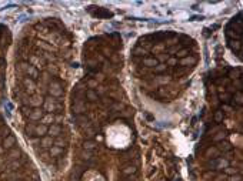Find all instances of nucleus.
<instances>
[{"mask_svg":"<svg viewBox=\"0 0 243 181\" xmlns=\"http://www.w3.org/2000/svg\"><path fill=\"white\" fill-rule=\"evenodd\" d=\"M17 67H19V70H23L24 73L29 76L30 79H37V76H39V71H37V69L34 67L33 64H29V63H19L17 64Z\"/></svg>","mask_w":243,"mask_h":181,"instance_id":"obj_1","label":"nucleus"},{"mask_svg":"<svg viewBox=\"0 0 243 181\" xmlns=\"http://www.w3.org/2000/svg\"><path fill=\"white\" fill-rule=\"evenodd\" d=\"M212 165L215 167V170H223V168L229 167V161L223 157H216L212 163H210V167H212Z\"/></svg>","mask_w":243,"mask_h":181,"instance_id":"obj_2","label":"nucleus"},{"mask_svg":"<svg viewBox=\"0 0 243 181\" xmlns=\"http://www.w3.org/2000/svg\"><path fill=\"white\" fill-rule=\"evenodd\" d=\"M16 145V137L12 134H9L7 137L3 138V141H2V147L4 148V150H12V148Z\"/></svg>","mask_w":243,"mask_h":181,"instance_id":"obj_3","label":"nucleus"},{"mask_svg":"<svg viewBox=\"0 0 243 181\" xmlns=\"http://www.w3.org/2000/svg\"><path fill=\"white\" fill-rule=\"evenodd\" d=\"M50 94H52V97H60L62 94H63V90H62V86L59 83H52L50 84Z\"/></svg>","mask_w":243,"mask_h":181,"instance_id":"obj_4","label":"nucleus"},{"mask_svg":"<svg viewBox=\"0 0 243 181\" xmlns=\"http://www.w3.org/2000/svg\"><path fill=\"white\" fill-rule=\"evenodd\" d=\"M56 103H57V100H54V98H46V100L43 101V106H44V110L49 111V113H52V111L56 110Z\"/></svg>","mask_w":243,"mask_h":181,"instance_id":"obj_5","label":"nucleus"},{"mask_svg":"<svg viewBox=\"0 0 243 181\" xmlns=\"http://www.w3.org/2000/svg\"><path fill=\"white\" fill-rule=\"evenodd\" d=\"M47 124H37L36 127H34V136H37V137H44V134H47Z\"/></svg>","mask_w":243,"mask_h":181,"instance_id":"obj_6","label":"nucleus"},{"mask_svg":"<svg viewBox=\"0 0 243 181\" xmlns=\"http://www.w3.org/2000/svg\"><path fill=\"white\" fill-rule=\"evenodd\" d=\"M29 118H30L32 121H37V120H40V118H43V110H42V108H34V110H32L30 114H29Z\"/></svg>","mask_w":243,"mask_h":181,"instance_id":"obj_7","label":"nucleus"},{"mask_svg":"<svg viewBox=\"0 0 243 181\" xmlns=\"http://www.w3.org/2000/svg\"><path fill=\"white\" fill-rule=\"evenodd\" d=\"M40 144H42V147H44V148H50L54 145V140L50 136H44V137H42Z\"/></svg>","mask_w":243,"mask_h":181,"instance_id":"obj_8","label":"nucleus"},{"mask_svg":"<svg viewBox=\"0 0 243 181\" xmlns=\"http://www.w3.org/2000/svg\"><path fill=\"white\" fill-rule=\"evenodd\" d=\"M143 64H145L146 67H153L155 69L159 64V61H157V59H155V57H146V59H143Z\"/></svg>","mask_w":243,"mask_h":181,"instance_id":"obj_9","label":"nucleus"},{"mask_svg":"<svg viewBox=\"0 0 243 181\" xmlns=\"http://www.w3.org/2000/svg\"><path fill=\"white\" fill-rule=\"evenodd\" d=\"M60 131H62V127L59 124H52L50 127H49L47 133L50 134V137H54V136H59V134H60Z\"/></svg>","mask_w":243,"mask_h":181,"instance_id":"obj_10","label":"nucleus"},{"mask_svg":"<svg viewBox=\"0 0 243 181\" xmlns=\"http://www.w3.org/2000/svg\"><path fill=\"white\" fill-rule=\"evenodd\" d=\"M19 155H20V148L13 147L10 151H9V154H7V158L13 161V160H17V158H19Z\"/></svg>","mask_w":243,"mask_h":181,"instance_id":"obj_11","label":"nucleus"},{"mask_svg":"<svg viewBox=\"0 0 243 181\" xmlns=\"http://www.w3.org/2000/svg\"><path fill=\"white\" fill-rule=\"evenodd\" d=\"M136 171H137L136 165H126V167L121 170V173H123L125 175H132V174H135Z\"/></svg>","mask_w":243,"mask_h":181,"instance_id":"obj_12","label":"nucleus"},{"mask_svg":"<svg viewBox=\"0 0 243 181\" xmlns=\"http://www.w3.org/2000/svg\"><path fill=\"white\" fill-rule=\"evenodd\" d=\"M86 97H87L90 101H96L99 98V96H97V93H96L93 88H89V90L86 91Z\"/></svg>","mask_w":243,"mask_h":181,"instance_id":"obj_13","label":"nucleus"},{"mask_svg":"<svg viewBox=\"0 0 243 181\" xmlns=\"http://www.w3.org/2000/svg\"><path fill=\"white\" fill-rule=\"evenodd\" d=\"M196 63V57H185V59H182V60H180V64H183V66H187V64H195Z\"/></svg>","mask_w":243,"mask_h":181,"instance_id":"obj_14","label":"nucleus"},{"mask_svg":"<svg viewBox=\"0 0 243 181\" xmlns=\"http://www.w3.org/2000/svg\"><path fill=\"white\" fill-rule=\"evenodd\" d=\"M43 104V98H33L32 101H29V106L34 108H40V106Z\"/></svg>","mask_w":243,"mask_h":181,"instance_id":"obj_15","label":"nucleus"},{"mask_svg":"<svg viewBox=\"0 0 243 181\" xmlns=\"http://www.w3.org/2000/svg\"><path fill=\"white\" fill-rule=\"evenodd\" d=\"M23 84H24V87L30 88V90H33V88H34V80H33V79H30V77H26V79H24Z\"/></svg>","mask_w":243,"mask_h":181,"instance_id":"obj_16","label":"nucleus"},{"mask_svg":"<svg viewBox=\"0 0 243 181\" xmlns=\"http://www.w3.org/2000/svg\"><path fill=\"white\" fill-rule=\"evenodd\" d=\"M34 127L36 126L32 124V123H29V124L26 126V128H24V131H26V134L29 136V137H32V136H34Z\"/></svg>","mask_w":243,"mask_h":181,"instance_id":"obj_17","label":"nucleus"},{"mask_svg":"<svg viewBox=\"0 0 243 181\" xmlns=\"http://www.w3.org/2000/svg\"><path fill=\"white\" fill-rule=\"evenodd\" d=\"M19 167H20V163H19L17 160H13V161H10V164L7 165V170H10V171H16Z\"/></svg>","mask_w":243,"mask_h":181,"instance_id":"obj_18","label":"nucleus"},{"mask_svg":"<svg viewBox=\"0 0 243 181\" xmlns=\"http://www.w3.org/2000/svg\"><path fill=\"white\" fill-rule=\"evenodd\" d=\"M239 173V170L237 168H235V167H226L225 168V174L227 175V177H230V175H235V174H237Z\"/></svg>","mask_w":243,"mask_h":181,"instance_id":"obj_19","label":"nucleus"},{"mask_svg":"<svg viewBox=\"0 0 243 181\" xmlns=\"http://www.w3.org/2000/svg\"><path fill=\"white\" fill-rule=\"evenodd\" d=\"M63 153V148L60 147H56V145H53V147H50V154L52 155H59Z\"/></svg>","mask_w":243,"mask_h":181,"instance_id":"obj_20","label":"nucleus"},{"mask_svg":"<svg viewBox=\"0 0 243 181\" xmlns=\"http://www.w3.org/2000/svg\"><path fill=\"white\" fill-rule=\"evenodd\" d=\"M217 154H219V148L217 147H212V148H209V150L206 151L207 157H210V155H217Z\"/></svg>","mask_w":243,"mask_h":181,"instance_id":"obj_21","label":"nucleus"},{"mask_svg":"<svg viewBox=\"0 0 243 181\" xmlns=\"http://www.w3.org/2000/svg\"><path fill=\"white\" fill-rule=\"evenodd\" d=\"M83 147H85L86 151H90V150H93V148L96 147V144L93 143V141H85V145H83Z\"/></svg>","mask_w":243,"mask_h":181,"instance_id":"obj_22","label":"nucleus"},{"mask_svg":"<svg viewBox=\"0 0 243 181\" xmlns=\"http://www.w3.org/2000/svg\"><path fill=\"white\" fill-rule=\"evenodd\" d=\"M176 56H177V57H182V59H185V57L189 56V50H187V49H183V50L177 51V53H176Z\"/></svg>","mask_w":243,"mask_h":181,"instance_id":"obj_23","label":"nucleus"},{"mask_svg":"<svg viewBox=\"0 0 243 181\" xmlns=\"http://www.w3.org/2000/svg\"><path fill=\"white\" fill-rule=\"evenodd\" d=\"M235 100H236L237 104H242L243 103V96H242V91H237L236 96H235Z\"/></svg>","mask_w":243,"mask_h":181,"instance_id":"obj_24","label":"nucleus"},{"mask_svg":"<svg viewBox=\"0 0 243 181\" xmlns=\"http://www.w3.org/2000/svg\"><path fill=\"white\" fill-rule=\"evenodd\" d=\"M227 181H242V175L240 174L230 175V177H227Z\"/></svg>","mask_w":243,"mask_h":181,"instance_id":"obj_25","label":"nucleus"},{"mask_svg":"<svg viewBox=\"0 0 243 181\" xmlns=\"http://www.w3.org/2000/svg\"><path fill=\"white\" fill-rule=\"evenodd\" d=\"M215 120H216V123H220V121L223 120V111H216V114H215Z\"/></svg>","mask_w":243,"mask_h":181,"instance_id":"obj_26","label":"nucleus"},{"mask_svg":"<svg viewBox=\"0 0 243 181\" xmlns=\"http://www.w3.org/2000/svg\"><path fill=\"white\" fill-rule=\"evenodd\" d=\"M165 70H166V64H157L155 67L156 73H162V71H165Z\"/></svg>","mask_w":243,"mask_h":181,"instance_id":"obj_27","label":"nucleus"},{"mask_svg":"<svg viewBox=\"0 0 243 181\" xmlns=\"http://www.w3.org/2000/svg\"><path fill=\"white\" fill-rule=\"evenodd\" d=\"M213 181H227V175L226 174H217L216 178Z\"/></svg>","mask_w":243,"mask_h":181,"instance_id":"obj_28","label":"nucleus"},{"mask_svg":"<svg viewBox=\"0 0 243 181\" xmlns=\"http://www.w3.org/2000/svg\"><path fill=\"white\" fill-rule=\"evenodd\" d=\"M22 111H23V114H24V116H29V114H30V107H23V108H22Z\"/></svg>","mask_w":243,"mask_h":181,"instance_id":"obj_29","label":"nucleus"},{"mask_svg":"<svg viewBox=\"0 0 243 181\" xmlns=\"http://www.w3.org/2000/svg\"><path fill=\"white\" fill-rule=\"evenodd\" d=\"M222 138H225V134H223V133H219V136H216L213 140H215V141H220Z\"/></svg>","mask_w":243,"mask_h":181,"instance_id":"obj_30","label":"nucleus"},{"mask_svg":"<svg viewBox=\"0 0 243 181\" xmlns=\"http://www.w3.org/2000/svg\"><path fill=\"white\" fill-rule=\"evenodd\" d=\"M167 64H172V66H173V64H177V60H176L175 57H172V59L167 60Z\"/></svg>","mask_w":243,"mask_h":181,"instance_id":"obj_31","label":"nucleus"},{"mask_svg":"<svg viewBox=\"0 0 243 181\" xmlns=\"http://www.w3.org/2000/svg\"><path fill=\"white\" fill-rule=\"evenodd\" d=\"M3 151H4V148H3V147H0V153H3Z\"/></svg>","mask_w":243,"mask_h":181,"instance_id":"obj_32","label":"nucleus"},{"mask_svg":"<svg viewBox=\"0 0 243 181\" xmlns=\"http://www.w3.org/2000/svg\"><path fill=\"white\" fill-rule=\"evenodd\" d=\"M16 181H19V180H16Z\"/></svg>","mask_w":243,"mask_h":181,"instance_id":"obj_33","label":"nucleus"}]
</instances>
